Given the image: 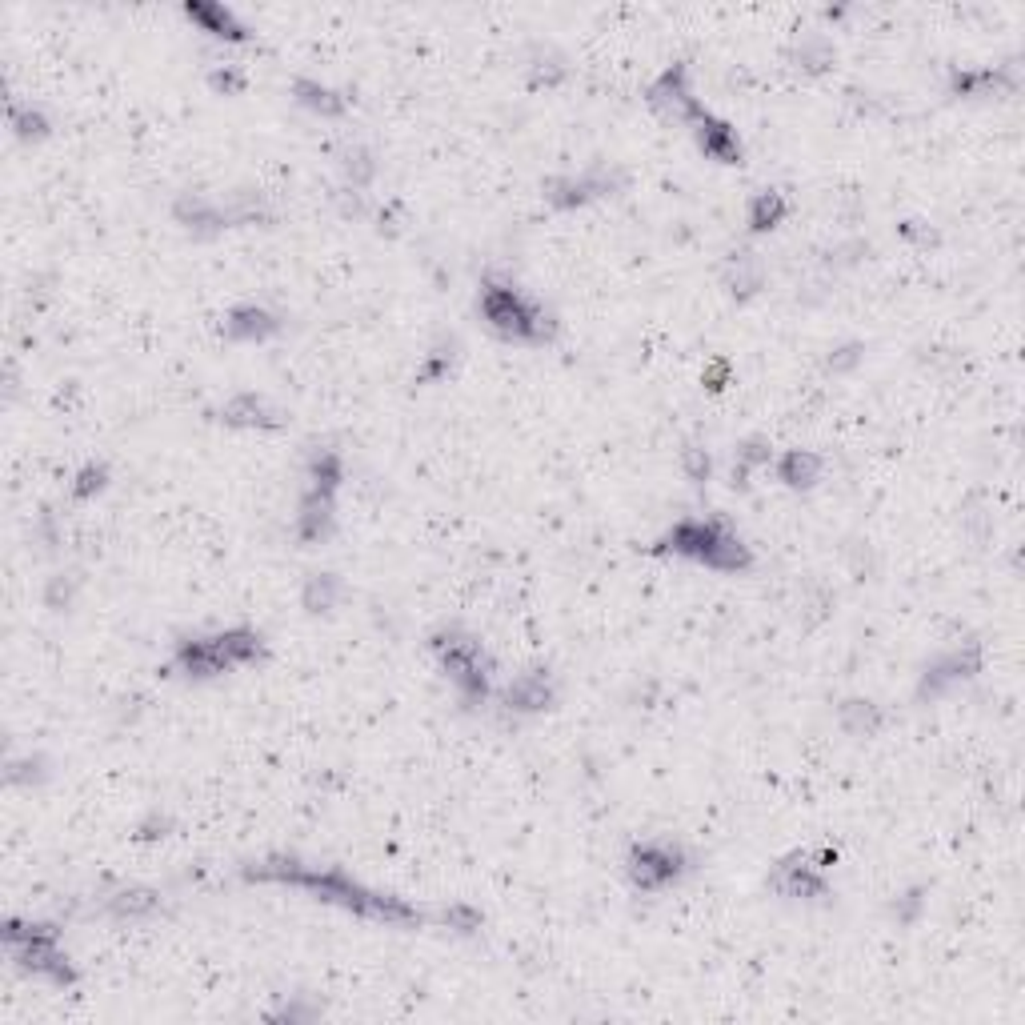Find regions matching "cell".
Instances as JSON below:
<instances>
[{
	"instance_id": "1",
	"label": "cell",
	"mask_w": 1025,
	"mask_h": 1025,
	"mask_svg": "<svg viewBox=\"0 0 1025 1025\" xmlns=\"http://www.w3.org/2000/svg\"><path fill=\"white\" fill-rule=\"evenodd\" d=\"M485 317L505 333V337H517V341H541V309L529 305L521 293L513 289H489L485 293Z\"/></svg>"
},
{
	"instance_id": "2",
	"label": "cell",
	"mask_w": 1025,
	"mask_h": 1025,
	"mask_svg": "<svg viewBox=\"0 0 1025 1025\" xmlns=\"http://www.w3.org/2000/svg\"><path fill=\"white\" fill-rule=\"evenodd\" d=\"M633 873H637V881H641L645 889H657V885L673 881V877H677V849H669V845H645V849H637Z\"/></svg>"
},
{
	"instance_id": "3",
	"label": "cell",
	"mask_w": 1025,
	"mask_h": 1025,
	"mask_svg": "<svg viewBox=\"0 0 1025 1025\" xmlns=\"http://www.w3.org/2000/svg\"><path fill=\"white\" fill-rule=\"evenodd\" d=\"M821 469V461L817 457H809V453H789L785 461H781V477L789 481V485H809V477Z\"/></svg>"
},
{
	"instance_id": "4",
	"label": "cell",
	"mask_w": 1025,
	"mask_h": 1025,
	"mask_svg": "<svg viewBox=\"0 0 1025 1025\" xmlns=\"http://www.w3.org/2000/svg\"><path fill=\"white\" fill-rule=\"evenodd\" d=\"M781 197L777 193H769V197H757V209H753V229H769L777 217H781Z\"/></svg>"
}]
</instances>
